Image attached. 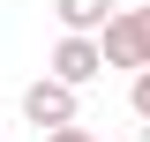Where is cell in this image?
Wrapping results in <instances>:
<instances>
[{
  "label": "cell",
  "instance_id": "obj_5",
  "mask_svg": "<svg viewBox=\"0 0 150 142\" xmlns=\"http://www.w3.org/2000/svg\"><path fill=\"white\" fill-rule=\"evenodd\" d=\"M128 105H135V120L150 127V67H143V75H135V82H128Z\"/></svg>",
  "mask_w": 150,
  "mask_h": 142
},
{
  "label": "cell",
  "instance_id": "obj_3",
  "mask_svg": "<svg viewBox=\"0 0 150 142\" xmlns=\"http://www.w3.org/2000/svg\"><path fill=\"white\" fill-rule=\"evenodd\" d=\"M98 75H105V53H98V37H60V45H53V82L83 90V82H98Z\"/></svg>",
  "mask_w": 150,
  "mask_h": 142
},
{
  "label": "cell",
  "instance_id": "obj_6",
  "mask_svg": "<svg viewBox=\"0 0 150 142\" xmlns=\"http://www.w3.org/2000/svg\"><path fill=\"white\" fill-rule=\"evenodd\" d=\"M45 142H98V135H90V127H53Z\"/></svg>",
  "mask_w": 150,
  "mask_h": 142
},
{
  "label": "cell",
  "instance_id": "obj_7",
  "mask_svg": "<svg viewBox=\"0 0 150 142\" xmlns=\"http://www.w3.org/2000/svg\"><path fill=\"white\" fill-rule=\"evenodd\" d=\"M135 15H143V67H150V8H135Z\"/></svg>",
  "mask_w": 150,
  "mask_h": 142
},
{
  "label": "cell",
  "instance_id": "obj_4",
  "mask_svg": "<svg viewBox=\"0 0 150 142\" xmlns=\"http://www.w3.org/2000/svg\"><path fill=\"white\" fill-rule=\"evenodd\" d=\"M53 15H60V30H68V37H98L120 8H112V0H53Z\"/></svg>",
  "mask_w": 150,
  "mask_h": 142
},
{
  "label": "cell",
  "instance_id": "obj_2",
  "mask_svg": "<svg viewBox=\"0 0 150 142\" xmlns=\"http://www.w3.org/2000/svg\"><path fill=\"white\" fill-rule=\"evenodd\" d=\"M98 53H105V67H135V75H143V15L120 8V15L98 30Z\"/></svg>",
  "mask_w": 150,
  "mask_h": 142
},
{
  "label": "cell",
  "instance_id": "obj_1",
  "mask_svg": "<svg viewBox=\"0 0 150 142\" xmlns=\"http://www.w3.org/2000/svg\"><path fill=\"white\" fill-rule=\"evenodd\" d=\"M23 120L45 127V135H53V127H75V90L53 82V75H38V82L23 90Z\"/></svg>",
  "mask_w": 150,
  "mask_h": 142
}]
</instances>
